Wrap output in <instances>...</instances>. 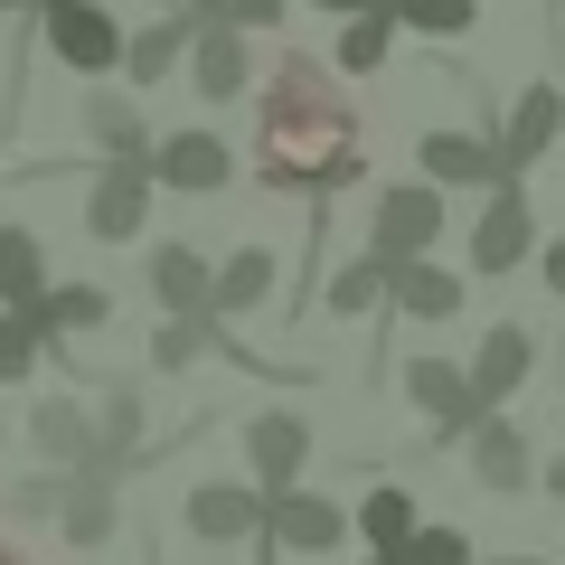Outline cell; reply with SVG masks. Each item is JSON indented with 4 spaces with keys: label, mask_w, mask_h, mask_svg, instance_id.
I'll return each instance as SVG.
<instances>
[{
    "label": "cell",
    "mask_w": 565,
    "mask_h": 565,
    "mask_svg": "<svg viewBox=\"0 0 565 565\" xmlns=\"http://www.w3.org/2000/svg\"><path fill=\"white\" fill-rule=\"evenodd\" d=\"M462 444H471V481H481V490H500V500H519V490L537 481V452H527V434L500 415V405H481V415H471V434H462Z\"/></svg>",
    "instance_id": "cell-8"
},
{
    "label": "cell",
    "mask_w": 565,
    "mask_h": 565,
    "mask_svg": "<svg viewBox=\"0 0 565 565\" xmlns=\"http://www.w3.org/2000/svg\"><path fill=\"white\" fill-rule=\"evenodd\" d=\"M415 161H424L434 189H490V180H509L500 141H490V132H452V122H434V132L415 141Z\"/></svg>",
    "instance_id": "cell-13"
},
{
    "label": "cell",
    "mask_w": 565,
    "mask_h": 565,
    "mask_svg": "<svg viewBox=\"0 0 565 565\" xmlns=\"http://www.w3.org/2000/svg\"><path fill=\"white\" fill-rule=\"evenodd\" d=\"M396 29H424V39H462L471 20H481V0H377Z\"/></svg>",
    "instance_id": "cell-27"
},
{
    "label": "cell",
    "mask_w": 565,
    "mask_h": 565,
    "mask_svg": "<svg viewBox=\"0 0 565 565\" xmlns=\"http://www.w3.org/2000/svg\"><path fill=\"white\" fill-rule=\"evenodd\" d=\"M537 274H546V292H556V302H565V236H556V245H546V255H537Z\"/></svg>",
    "instance_id": "cell-33"
},
{
    "label": "cell",
    "mask_w": 565,
    "mask_h": 565,
    "mask_svg": "<svg viewBox=\"0 0 565 565\" xmlns=\"http://www.w3.org/2000/svg\"><path fill=\"white\" fill-rule=\"evenodd\" d=\"M405 565H481V546H471L462 527H424V519H415V537H405Z\"/></svg>",
    "instance_id": "cell-30"
},
{
    "label": "cell",
    "mask_w": 565,
    "mask_h": 565,
    "mask_svg": "<svg viewBox=\"0 0 565 565\" xmlns=\"http://www.w3.org/2000/svg\"><path fill=\"white\" fill-rule=\"evenodd\" d=\"M405 396L424 405V424H434V444H444V452L462 444L471 415H481V396H471V377L452 359H415V367H405Z\"/></svg>",
    "instance_id": "cell-15"
},
{
    "label": "cell",
    "mask_w": 565,
    "mask_h": 565,
    "mask_svg": "<svg viewBox=\"0 0 565 565\" xmlns=\"http://www.w3.org/2000/svg\"><path fill=\"white\" fill-rule=\"evenodd\" d=\"M462 377H471V396H481V405H509L527 377H537V330H527V321H500L481 349H471Z\"/></svg>",
    "instance_id": "cell-16"
},
{
    "label": "cell",
    "mask_w": 565,
    "mask_h": 565,
    "mask_svg": "<svg viewBox=\"0 0 565 565\" xmlns=\"http://www.w3.org/2000/svg\"><path fill=\"white\" fill-rule=\"evenodd\" d=\"M189 10H199V20H217V0H189Z\"/></svg>",
    "instance_id": "cell-38"
},
{
    "label": "cell",
    "mask_w": 565,
    "mask_h": 565,
    "mask_svg": "<svg viewBox=\"0 0 565 565\" xmlns=\"http://www.w3.org/2000/svg\"><path fill=\"white\" fill-rule=\"evenodd\" d=\"M245 462H255V490H264V500L292 490V481H302V462H311V424L292 415V405L255 415V424H245Z\"/></svg>",
    "instance_id": "cell-12"
},
{
    "label": "cell",
    "mask_w": 565,
    "mask_h": 565,
    "mask_svg": "<svg viewBox=\"0 0 565 565\" xmlns=\"http://www.w3.org/2000/svg\"><path fill=\"white\" fill-rule=\"evenodd\" d=\"M0 10H39V0H0Z\"/></svg>",
    "instance_id": "cell-39"
},
{
    "label": "cell",
    "mask_w": 565,
    "mask_h": 565,
    "mask_svg": "<svg viewBox=\"0 0 565 565\" xmlns=\"http://www.w3.org/2000/svg\"><path fill=\"white\" fill-rule=\"evenodd\" d=\"M141 282H151V302H161V311H207V255L180 245V236L141 255Z\"/></svg>",
    "instance_id": "cell-19"
},
{
    "label": "cell",
    "mask_w": 565,
    "mask_h": 565,
    "mask_svg": "<svg viewBox=\"0 0 565 565\" xmlns=\"http://www.w3.org/2000/svg\"><path fill=\"white\" fill-rule=\"evenodd\" d=\"M47 519H57L66 546H104V537H114V481H85V471H66Z\"/></svg>",
    "instance_id": "cell-20"
},
{
    "label": "cell",
    "mask_w": 565,
    "mask_h": 565,
    "mask_svg": "<svg viewBox=\"0 0 565 565\" xmlns=\"http://www.w3.org/2000/svg\"><path fill=\"white\" fill-rule=\"evenodd\" d=\"M349 537H367V546H386V556H405V537H415V500H405L396 481H367V500H359V519H349Z\"/></svg>",
    "instance_id": "cell-24"
},
{
    "label": "cell",
    "mask_w": 565,
    "mask_h": 565,
    "mask_svg": "<svg viewBox=\"0 0 565 565\" xmlns=\"http://www.w3.org/2000/svg\"><path fill=\"white\" fill-rule=\"evenodd\" d=\"M274 282H282V255H274V245H236L226 264H207V311H217V321H245V311H264Z\"/></svg>",
    "instance_id": "cell-17"
},
{
    "label": "cell",
    "mask_w": 565,
    "mask_h": 565,
    "mask_svg": "<svg viewBox=\"0 0 565 565\" xmlns=\"http://www.w3.org/2000/svg\"><path fill=\"white\" fill-rule=\"evenodd\" d=\"M367 565H405V556H386V546H367Z\"/></svg>",
    "instance_id": "cell-37"
},
{
    "label": "cell",
    "mask_w": 565,
    "mask_h": 565,
    "mask_svg": "<svg viewBox=\"0 0 565 565\" xmlns=\"http://www.w3.org/2000/svg\"><path fill=\"white\" fill-rule=\"evenodd\" d=\"M462 274L452 264H434V255H405V264H386V311H405V321H424V330H444V321H462Z\"/></svg>",
    "instance_id": "cell-9"
},
{
    "label": "cell",
    "mask_w": 565,
    "mask_h": 565,
    "mask_svg": "<svg viewBox=\"0 0 565 565\" xmlns=\"http://www.w3.org/2000/svg\"><path fill=\"white\" fill-rule=\"evenodd\" d=\"M141 170H151V189H189V199H207V189H226V180H236V151H226V132L189 122V132L141 141Z\"/></svg>",
    "instance_id": "cell-4"
},
{
    "label": "cell",
    "mask_w": 565,
    "mask_h": 565,
    "mask_svg": "<svg viewBox=\"0 0 565 565\" xmlns=\"http://www.w3.org/2000/svg\"><path fill=\"white\" fill-rule=\"evenodd\" d=\"M282 10H292V0H217L226 29H282Z\"/></svg>",
    "instance_id": "cell-31"
},
{
    "label": "cell",
    "mask_w": 565,
    "mask_h": 565,
    "mask_svg": "<svg viewBox=\"0 0 565 565\" xmlns=\"http://www.w3.org/2000/svg\"><path fill=\"white\" fill-rule=\"evenodd\" d=\"M556 10H565V0H556Z\"/></svg>",
    "instance_id": "cell-40"
},
{
    "label": "cell",
    "mask_w": 565,
    "mask_h": 565,
    "mask_svg": "<svg viewBox=\"0 0 565 565\" xmlns=\"http://www.w3.org/2000/svg\"><path fill=\"white\" fill-rule=\"evenodd\" d=\"M39 39L76 76H114V57H122V20L104 0H39Z\"/></svg>",
    "instance_id": "cell-2"
},
{
    "label": "cell",
    "mask_w": 565,
    "mask_h": 565,
    "mask_svg": "<svg viewBox=\"0 0 565 565\" xmlns=\"http://www.w3.org/2000/svg\"><path fill=\"white\" fill-rule=\"evenodd\" d=\"M141 226H151V170H141V151H114L95 170V189H85V236L132 245Z\"/></svg>",
    "instance_id": "cell-5"
},
{
    "label": "cell",
    "mask_w": 565,
    "mask_h": 565,
    "mask_svg": "<svg viewBox=\"0 0 565 565\" xmlns=\"http://www.w3.org/2000/svg\"><path fill=\"white\" fill-rule=\"evenodd\" d=\"M0 565H39V556H20V546H10V537H0Z\"/></svg>",
    "instance_id": "cell-36"
},
{
    "label": "cell",
    "mask_w": 565,
    "mask_h": 565,
    "mask_svg": "<svg viewBox=\"0 0 565 565\" xmlns=\"http://www.w3.org/2000/svg\"><path fill=\"white\" fill-rule=\"evenodd\" d=\"M39 349H47V330L29 321L20 302H0V386H10V377H29V367H39Z\"/></svg>",
    "instance_id": "cell-29"
},
{
    "label": "cell",
    "mask_w": 565,
    "mask_h": 565,
    "mask_svg": "<svg viewBox=\"0 0 565 565\" xmlns=\"http://www.w3.org/2000/svg\"><path fill=\"white\" fill-rule=\"evenodd\" d=\"M76 122L104 141V151H141V141H151V122H141V104L122 95V85H95V95L76 104Z\"/></svg>",
    "instance_id": "cell-23"
},
{
    "label": "cell",
    "mask_w": 565,
    "mask_h": 565,
    "mask_svg": "<svg viewBox=\"0 0 565 565\" xmlns=\"http://www.w3.org/2000/svg\"><path fill=\"white\" fill-rule=\"evenodd\" d=\"M47 509H57V481H20L10 490V519H47Z\"/></svg>",
    "instance_id": "cell-32"
},
{
    "label": "cell",
    "mask_w": 565,
    "mask_h": 565,
    "mask_svg": "<svg viewBox=\"0 0 565 565\" xmlns=\"http://www.w3.org/2000/svg\"><path fill=\"white\" fill-rule=\"evenodd\" d=\"M386 47H396V20H386V10H349V29H340V76H377Z\"/></svg>",
    "instance_id": "cell-26"
},
{
    "label": "cell",
    "mask_w": 565,
    "mask_h": 565,
    "mask_svg": "<svg viewBox=\"0 0 565 565\" xmlns=\"http://www.w3.org/2000/svg\"><path fill=\"white\" fill-rule=\"evenodd\" d=\"M180 57H189V85H199L207 104H236L245 85H255V57H245V29H226V20H199Z\"/></svg>",
    "instance_id": "cell-11"
},
{
    "label": "cell",
    "mask_w": 565,
    "mask_h": 565,
    "mask_svg": "<svg viewBox=\"0 0 565 565\" xmlns=\"http://www.w3.org/2000/svg\"><path fill=\"white\" fill-rule=\"evenodd\" d=\"M444 226H452L444 189H434V180H396V189H377V226H367V255H377V264L434 255V236H444Z\"/></svg>",
    "instance_id": "cell-3"
},
{
    "label": "cell",
    "mask_w": 565,
    "mask_h": 565,
    "mask_svg": "<svg viewBox=\"0 0 565 565\" xmlns=\"http://www.w3.org/2000/svg\"><path fill=\"white\" fill-rule=\"evenodd\" d=\"M47 282V255H39V236L29 226H0V302H29Z\"/></svg>",
    "instance_id": "cell-28"
},
{
    "label": "cell",
    "mask_w": 565,
    "mask_h": 565,
    "mask_svg": "<svg viewBox=\"0 0 565 565\" xmlns=\"http://www.w3.org/2000/svg\"><path fill=\"white\" fill-rule=\"evenodd\" d=\"M556 141H565V85H527V95H509V122H500V170H509V180H527Z\"/></svg>",
    "instance_id": "cell-6"
},
{
    "label": "cell",
    "mask_w": 565,
    "mask_h": 565,
    "mask_svg": "<svg viewBox=\"0 0 565 565\" xmlns=\"http://www.w3.org/2000/svg\"><path fill=\"white\" fill-rule=\"evenodd\" d=\"M255 151H264V189H282V199H330V189H349L367 170V151H359V114H349V95H340V76H330L321 57H292L274 66V85H264V132H255Z\"/></svg>",
    "instance_id": "cell-1"
},
{
    "label": "cell",
    "mask_w": 565,
    "mask_h": 565,
    "mask_svg": "<svg viewBox=\"0 0 565 565\" xmlns=\"http://www.w3.org/2000/svg\"><path fill=\"white\" fill-rule=\"evenodd\" d=\"M311 302H321V311H340V321H367V311H386V264H377V255H349L340 274H330L321 292H311Z\"/></svg>",
    "instance_id": "cell-22"
},
{
    "label": "cell",
    "mask_w": 565,
    "mask_h": 565,
    "mask_svg": "<svg viewBox=\"0 0 565 565\" xmlns=\"http://www.w3.org/2000/svg\"><path fill=\"white\" fill-rule=\"evenodd\" d=\"M302 10H340V20H349V10H377V0H302Z\"/></svg>",
    "instance_id": "cell-35"
},
{
    "label": "cell",
    "mask_w": 565,
    "mask_h": 565,
    "mask_svg": "<svg viewBox=\"0 0 565 565\" xmlns=\"http://www.w3.org/2000/svg\"><path fill=\"white\" fill-rule=\"evenodd\" d=\"M20 311L47 330V340H76V330H104V321H114V292H104V282H39Z\"/></svg>",
    "instance_id": "cell-18"
},
{
    "label": "cell",
    "mask_w": 565,
    "mask_h": 565,
    "mask_svg": "<svg viewBox=\"0 0 565 565\" xmlns=\"http://www.w3.org/2000/svg\"><path fill=\"white\" fill-rule=\"evenodd\" d=\"M189 29H199V10H180V20H151V29H132V39H122V57H114V76H132V85H161L170 66H180Z\"/></svg>",
    "instance_id": "cell-21"
},
{
    "label": "cell",
    "mask_w": 565,
    "mask_h": 565,
    "mask_svg": "<svg viewBox=\"0 0 565 565\" xmlns=\"http://www.w3.org/2000/svg\"><path fill=\"white\" fill-rule=\"evenodd\" d=\"M264 537L282 546V556H321V546H340L349 537V519H340V500H321V490H274L264 500Z\"/></svg>",
    "instance_id": "cell-10"
},
{
    "label": "cell",
    "mask_w": 565,
    "mask_h": 565,
    "mask_svg": "<svg viewBox=\"0 0 565 565\" xmlns=\"http://www.w3.org/2000/svg\"><path fill=\"white\" fill-rule=\"evenodd\" d=\"M29 444H39V452H47V462H57V471H66V462H76V452H85V444H95V415H85V405H76V396H47V405H39V415H29Z\"/></svg>",
    "instance_id": "cell-25"
},
{
    "label": "cell",
    "mask_w": 565,
    "mask_h": 565,
    "mask_svg": "<svg viewBox=\"0 0 565 565\" xmlns=\"http://www.w3.org/2000/svg\"><path fill=\"white\" fill-rule=\"evenodd\" d=\"M527 245H537L527 189L519 180H490V207H481V226H471V274H519Z\"/></svg>",
    "instance_id": "cell-7"
},
{
    "label": "cell",
    "mask_w": 565,
    "mask_h": 565,
    "mask_svg": "<svg viewBox=\"0 0 565 565\" xmlns=\"http://www.w3.org/2000/svg\"><path fill=\"white\" fill-rule=\"evenodd\" d=\"M189 537H199V546L264 537V490L255 481H199V490H189Z\"/></svg>",
    "instance_id": "cell-14"
},
{
    "label": "cell",
    "mask_w": 565,
    "mask_h": 565,
    "mask_svg": "<svg viewBox=\"0 0 565 565\" xmlns=\"http://www.w3.org/2000/svg\"><path fill=\"white\" fill-rule=\"evenodd\" d=\"M537 490H546V500H565V452H556V462H537Z\"/></svg>",
    "instance_id": "cell-34"
}]
</instances>
